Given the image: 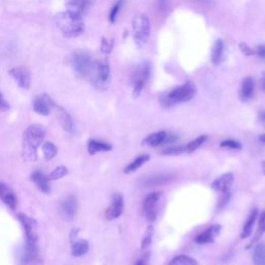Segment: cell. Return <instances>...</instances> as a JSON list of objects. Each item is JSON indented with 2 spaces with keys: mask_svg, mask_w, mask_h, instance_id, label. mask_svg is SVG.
Returning a JSON list of instances; mask_svg holds the SVG:
<instances>
[{
  "mask_svg": "<svg viewBox=\"0 0 265 265\" xmlns=\"http://www.w3.org/2000/svg\"><path fill=\"white\" fill-rule=\"evenodd\" d=\"M258 120L261 124H265V111L262 110L258 113Z\"/></svg>",
  "mask_w": 265,
  "mask_h": 265,
  "instance_id": "cell-46",
  "label": "cell"
},
{
  "mask_svg": "<svg viewBox=\"0 0 265 265\" xmlns=\"http://www.w3.org/2000/svg\"><path fill=\"white\" fill-rule=\"evenodd\" d=\"M78 210V202L75 196L67 197L62 203V215L67 221H72Z\"/></svg>",
  "mask_w": 265,
  "mask_h": 265,
  "instance_id": "cell-15",
  "label": "cell"
},
{
  "mask_svg": "<svg viewBox=\"0 0 265 265\" xmlns=\"http://www.w3.org/2000/svg\"><path fill=\"white\" fill-rule=\"evenodd\" d=\"M92 84L100 89L106 88L110 79V66L107 60L95 62V66L91 76L89 77Z\"/></svg>",
  "mask_w": 265,
  "mask_h": 265,
  "instance_id": "cell-7",
  "label": "cell"
},
{
  "mask_svg": "<svg viewBox=\"0 0 265 265\" xmlns=\"http://www.w3.org/2000/svg\"><path fill=\"white\" fill-rule=\"evenodd\" d=\"M233 182H234L233 173H225L214 180V182L211 184V188L222 194L228 193V192H230Z\"/></svg>",
  "mask_w": 265,
  "mask_h": 265,
  "instance_id": "cell-16",
  "label": "cell"
},
{
  "mask_svg": "<svg viewBox=\"0 0 265 265\" xmlns=\"http://www.w3.org/2000/svg\"><path fill=\"white\" fill-rule=\"evenodd\" d=\"M265 233V210H263L262 213L260 214L259 217V222H258V228L255 234V237L251 240L250 244L248 246V249H250L251 247H253V244H255L261 237L262 235Z\"/></svg>",
  "mask_w": 265,
  "mask_h": 265,
  "instance_id": "cell-29",
  "label": "cell"
},
{
  "mask_svg": "<svg viewBox=\"0 0 265 265\" xmlns=\"http://www.w3.org/2000/svg\"><path fill=\"white\" fill-rule=\"evenodd\" d=\"M9 74L16 80V82L22 89H29L31 78H30V73L28 72L27 69L21 68V67L13 68L9 71Z\"/></svg>",
  "mask_w": 265,
  "mask_h": 265,
  "instance_id": "cell-13",
  "label": "cell"
},
{
  "mask_svg": "<svg viewBox=\"0 0 265 265\" xmlns=\"http://www.w3.org/2000/svg\"><path fill=\"white\" fill-rule=\"evenodd\" d=\"M124 208H125V203H124L123 195L118 193L113 194L111 205L107 208V210H106V218L110 221L119 218L123 215Z\"/></svg>",
  "mask_w": 265,
  "mask_h": 265,
  "instance_id": "cell-11",
  "label": "cell"
},
{
  "mask_svg": "<svg viewBox=\"0 0 265 265\" xmlns=\"http://www.w3.org/2000/svg\"><path fill=\"white\" fill-rule=\"evenodd\" d=\"M173 179V175L169 173H161L148 176L140 181V186L143 188H151V187H160L170 182Z\"/></svg>",
  "mask_w": 265,
  "mask_h": 265,
  "instance_id": "cell-14",
  "label": "cell"
},
{
  "mask_svg": "<svg viewBox=\"0 0 265 265\" xmlns=\"http://www.w3.org/2000/svg\"><path fill=\"white\" fill-rule=\"evenodd\" d=\"M89 251V243L85 239H75L72 241V255L74 257H82Z\"/></svg>",
  "mask_w": 265,
  "mask_h": 265,
  "instance_id": "cell-28",
  "label": "cell"
},
{
  "mask_svg": "<svg viewBox=\"0 0 265 265\" xmlns=\"http://www.w3.org/2000/svg\"><path fill=\"white\" fill-rule=\"evenodd\" d=\"M0 199H2L4 203L8 205L11 209H16L18 203L16 194L8 185L4 182H0Z\"/></svg>",
  "mask_w": 265,
  "mask_h": 265,
  "instance_id": "cell-17",
  "label": "cell"
},
{
  "mask_svg": "<svg viewBox=\"0 0 265 265\" xmlns=\"http://www.w3.org/2000/svg\"><path fill=\"white\" fill-rule=\"evenodd\" d=\"M168 4L169 0H156V5L160 11H164L168 7Z\"/></svg>",
  "mask_w": 265,
  "mask_h": 265,
  "instance_id": "cell-44",
  "label": "cell"
},
{
  "mask_svg": "<svg viewBox=\"0 0 265 265\" xmlns=\"http://www.w3.org/2000/svg\"><path fill=\"white\" fill-rule=\"evenodd\" d=\"M239 50L244 56H253L255 55V50L252 49L247 43L242 42L239 44Z\"/></svg>",
  "mask_w": 265,
  "mask_h": 265,
  "instance_id": "cell-40",
  "label": "cell"
},
{
  "mask_svg": "<svg viewBox=\"0 0 265 265\" xmlns=\"http://www.w3.org/2000/svg\"><path fill=\"white\" fill-rule=\"evenodd\" d=\"M257 217H258V209L257 208H254L252 209V211L250 213L244 225H243V228H242V231L240 233V238H248L251 236L252 234V231H253V227L256 223V220H257Z\"/></svg>",
  "mask_w": 265,
  "mask_h": 265,
  "instance_id": "cell-23",
  "label": "cell"
},
{
  "mask_svg": "<svg viewBox=\"0 0 265 265\" xmlns=\"http://www.w3.org/2000/svg\"><path fill=\"white\" fill-rule=\"evenodd\" d=\"M57 152H58V149H57V147L54 143H52L50 141H47V142L44 143L43 154H44V157L46 158L47 161H50V160H52L53 157H55Z\"/></svg>",
  "mask_w": 265,
  "mask_h": 265,
  "instance_id": "cell-31",
  "label": "cell"
},
{
  "mask_svg": "<svg viewBox=\"0 0 265 265\" xmlns=\"http://www.w3.org/2000/svg\"><path fill=\"white\" fill-rule=\"evenodd\" d=\"M54 21L58 29L67 37H77L84 32L85 26L82 17L69 11L56 15Z\"/></svg>",
  "mask_w": 265,
  "mask_h": 265,
  "instance_id": "cell-2",
  "label": "cell"
},
{
  "mask_svg": "<svg viewBox=\"0 0 265 265\" xmlns=\"http://www.w3.org/2000/svg\"><path fill=\"white\" fill-rule=\"evenodd\" d=\"M259 140H260L262 143H265V133H264L263 135H261V136H260Z\"/></svg>",
  "mask_w": 265,
  "mask_h": 265,
  "instance_id": "cell-49",
  "label": "cell"
},
{
  "mask_svg": "<svg viewBox=\"0 0 265 265\" xmlns=\"http://www.w3.org/2000/svg\"><path fill=\"white\" fill-rule=\"evenodd\" d=\"M224 54V42L223 39H217L211 48L210 60L214 65H219L223 58Z\"/></svg>",
  "mask_w": 265,
  "mask_h": 265,
  "instance_id": "cell-25",
  "label": "cell"
},
{
  "mask_svg": "<svg viewBox=\"0 0 265 265\" xmlns=\"http://www.w3.org/2000/svg\"><path fill=\"white\" fill-rule=\"evenodd\" d=\"M230 198H231V194H230V192H228V193H223V195H222V196L220 197V199H219L218 208H219V209L224 208V207L227 205V203L229 202Z\"/></svg>",
  "mask_w": 265,
  "mask_h": 265,
  "instance_id": "cell-41",
  "label": "cell"
},
{
  "mask_svg": "<svg viewBox=\"0 0 265 265\" xmlns=\"http://www.w3.org/2000/svg\"><path fill=\"white\" fill-rule=\"evenodd\" d=\"M167 135H168V133L166 131H160V132L150 134V135H148L147 137L144 138V140L142 141V144L147 145V146H151V147L165 145Z\"/></svg>",
  "mask_w": 265,
  "mask_h": 265,
  "instance_id": "cell-21",
  "label": "cell"
},
{
  "mask_svg": "<svg viewBox=\"0 0 265 265\" xmlns=\"http://www.w3.org/2000/svg\"><path fill=\"white\" fill-rule=\"evenodd\" d=\"M255 92V81L252 77H246L240 85L239 89V98L242 101H247L254 96Z\"/></svg>",
  "mask_w": 265,
  "mask_h": 265,
  "instance_id": "cell-19",
  "label": "cell"
},
{
  "mask_svg": "<svg viewBox=\"0 0 265 265\" xmlns=\"http://www.w3.org/2000/svg\"><path fill=\"white\" fill-rule=\"evenodd\" d=\"M37 243H26L21 253V261L24 264H28L35 260L37 256Z\"/></svg>",
  "mask_w": 265,
  "mask_h": 265,
  "instance_id": "cell-24",
  "label": "cell"
},
{
  "mask_svg": "<svg viewBox=\"0 0 265 265\" xmlns=\"http://www.w3.org/2000/svg\"><path fill=\"white\" fill-rule=\"evenodd\" d=\"M196 85L193 82L188 81L165 93L161 97V105L165 108H170L177 104L190 101L196 95Z\"/></svg>",
  "mask_w": 265,
  "mask_h": 265,
  "instance_id": "cell-3",
  "label": "cell"
},
{
  "mask_svg": "<svg viewBox=\"0 0 265 265\" xmlns=\"http://www.w3.org/2000/svg\"><path fill=\"white\" fill-rule=\"evenodd\" d=\"M152 236H153V227L150 225L147 227L146 232L144 234V237L141 242V250L145 253L149 249L151 242H152Z\"/></svg>",
  "mask_w": 265,
  "mask_h": 265,
  "instance_id": "cell-34",
  "label": "cell"
},
{
  "mask_svg": "<svg viewBox=\"0 0 265 265\" xmlns=\"http://www.w3.org/2000/svg\"><path fill=\"white\" fill-rule=\"evenodd\" d=\"M169 265H199L198 262L193 259L190 256H186V255H180L175 257L170 263Z\"/></svg>",
  "mask_w": 265,
  "mask_h": 265,
  "instance_id": "cell-33",
  "label": "cell"
},
{
  "mask_svg": "<svg viewBox=\"0 0 265 265\" xmlns=\"http://www.w3.org/2000/svg\"><path fill=\"white\" fill-rule=\"evenodd\" d=\"M18 219L22 224L25 236L26 243H37V223L34 219L28 217L25 214H19Z\"/></svg>",
  "mask_w": 265,
  "mask_h": 265,
  "instance_id": "cell-9",
  "label": "cell"
},
{
  "mask_svg": "<svg viewBox=\"0 0 265 265\" xmlns=\"http://www.w3.org/2000/svg\"><path fill=\"white\" fill-rule=\"evenodd\" d=\"M195 2L200 3V4H209V3H211V0H195Z\"/></svg>",
  "mask_w": 265,
  "mask_h": 265,
  "instance_id": "cell-48",
  "label": "cell"
},
{
  "mask_svg": "<svg viewBox=\"0 0 265 265\" xmlns=\"http://www.w3.org/2000/svg\"><path fill=\"white\" fill-rule=\"evenodd\" d=\"M162 197V192H153L149 194L143 202V213L147 221L154 222L157 217V203Z\"/></svg>",
  "mask_w": 265,
  "mask_h": 265,
  "instance_id": "cell-8",
  "label": "cell"
},
{
  "mask_svg": "<svg viewBox=\"0 0 265 265\" xmlns=\"http://www.w3.org/2000/svg\"><path fill=\"white\" fill-rule=\"evenodd\" d=\"M186 151V146H171L169 148H166L162 151L163 155H177V154H181Z\"/></svg>",
  "mask_w": 265,
  "mask_h": 265,
  "instance_id": "cell-37",
  "label": "cell"
},
{
  "mask_svg": "<svg viewBox=\"0 0 265 265\" xmlns=\"http://www.w3.org/2000/svg\"><path fill=\"white\" fill-rule=\"evenodd\" d=\"M54 109H56V115H57V118H58L59 124L63 127V129L67 132H71L74 127L73 118L71 117V115L68 113L67 110H65L63 107H60V106L56 105Z\"/></svg>",
  "mask_w": 265,
  "mask_h": 265,
  "instance_id": "cell-22",
  "label": "cell"
},
{
  "mask_svg": "<svg viewBox=\"0 0 265 265\" xmlns=\"http://www.w3.org/2000/svg\"><path fill=\"white\" fill-rule=\"evenodd\" d=\"M208 139L207 135H201L198 138L194 139L193 141H191L188 145H186V151L187 152H194L195 150H197L198 148H200Z\"/></svg>",
  "mask_w": 265,
  "mask_h": 265,
  "instance_id": "cell-32",
  "label": "cell"
},
{
  "mask_svg": "<svg viewBox=\"0 0 265 265\" xmlns=\"http://www.w3.org/2000/svg\"><path fill=\"white\" fill-rule=\"evenodd\" d=\"M92 0H68L67 7L68 11L82 17L84 13L88 10V8L91 6Z\"/></svg>",
  "mask_w": 265,
  "mask_h": 265,
  "instance_id": "cell-18",
  "label": "cell"
},
{
  "mask_svg": "<svg viewBox=\"0 0 265 265\" xmlns=\"http://www.w3.org/2000/svg\"><path fill=\"white\" fill-rule=\"evenodd\" d=\"M56 104L48 94H40L34 98L33 110L39 115L48 116L52 109H54Z\"/></svg>",
  "mask_w": 265,
  "mask_h": 265,
  "instance_id": "cell-10",
  "label": "cell"
},
{
  "mask_svg": "<svg viewBox=\"0 0 265 265\" xmlns=\"http://www.w3.org/2000/svg\"><path fill=\"white\" fill-rule=\"evenodd\" d=\"M253 261L255 265H265V244L258 243L253 253Z\"/></svg>",
  "mask_w": 265,
  "mask_h": 265,
  "instance_id": "cell-30",
  "label": "cell"
},
{
  "mask_svg": "<svg viewBox=\"0 0 265 265\" xmlns=\"http://www.w3.org/2000/svg\"><path fill=\"white\" fill-rule=\"evenodd\" d=\"M95 62L91 54L87 51H77L73 54L72 57V64L74 67L75 72L81 76V77H90L94 66Z\"/></svg>",
  "mask_w": 265,
  "mask_h": 265,
  "instance_id": "cell-6",
  "label": "cell"
},
{
  "mask_svg": "<svg viewBox=\"0 0 265 265\" xmlns=\"http://www.w3.org/2000/svg\"><path fill=\"white\" fill-rule=\"evenodd\" d=\"M133 36L135 44L142 48L144 47L150 36V21L145 14L136 16L132 22Z\"/></svg>",
  "mask_w": 265,
  "mask_h": 265,
  "instance_id": "cell-5",
  "label": "cell"
},
{
  "mask_svg": "<svg viewBox=\"0 0 265 265\" xmlns=\"http://www.w3.org/2000/svg\"><path fill=\"white\" fill-rule=\"evenodd\" d=\"M261 167H262V169H263V172H264V174H265V162H262V164H261Z\"/></svg>",
  "mask_w": 265,
  "mask_h": 265,
  "instance_id": "cell-51",
  "label": "cell"
},
{
  "mask_svg": "<svg viewBox=\"0 0 265 265\" xmlns=\"http://www.w3.org/2000/svg\"><path fill=\"white\" fill-rule=\"evenodd\" d=\"M100 49H101L103 53H106V54H109V53L113 49V40L108 39V38H106V37H103Z\"/></svg>",
  "mask_w": 265,
  "mask_h": 265,
  "instance_id": "cell-39",
  "label": "cell"
},
{
  "mask_svg": "<svg viewBox=\"0 0 265 265\" xmlns=\"http://www.w3.org/2000/svg\"><path fill=\"white\" fill-rule=\"evenodd\" d=\"M221 225H211L205 231L198 234L195 238V242L198 244H207L214 243L216 238L219 236L221 232Z\"/></svg>",
  "mask_w": 265,
  "mask_h": 265,
  "instance_id": "cell-12",
  "label": "cell"
},
{
  "mask_svg": "<svg viewBox=\"0 0 265 265\" xmlns=\"http://www.w3.org/2000/svg\"><path fill=\"white\" fill-rule=\"evenodd\" d=\"M261 89L265 92V72H263L261 77Z\"/></svg>",
  "mask_w": 265,
  "mask_h": 265,
  "instance_id": "cell-47",
  "label": "cell"
},
{
  "mask_svg": "<svg viewBox=\"0 0 265 265\" xmlns=\"http://www.w3.org/2000/svg\"><path fill=\"white\" fill-rule=\"evenodd\" d=\"M46 137V130L42 125L29 126L22 140V154L25 161L35 162L37 160V149Z\"/></svg>",
  "mask_w": 265,
  "mask_h": 265,
  "instance_id": "cell-1",
  "label": "cell"
},
{
  "mask_svg": "<svg viewBox=\"0 0 265 265\" xmlns=\"http://www.w3.org/2000/svg\"><path fill=\"white\" fill-rule=\"evenodd\" d=\"M67 174H68V168L65 166H59V167H56L50 173L48 178L50 180H56V179H60V178L65 177Z\"/></svg>",
  "mask_w": 265,
  "mask_h": 265,
  "instance_id": "cell-36",
  "label": "cell"
},
{
  "mask_svg": "<svg viewBox=\"0 0 265 265\" xmlns=\"http://www.w3.org/2000/svg\"><path fill=\"white\" fill-rule=\"evenodd\" d=\"M125 2H126V0H117L115 5L112 7V9L110 11V14H109V20H110L111 23H115V21L117 19V16H118L121 8L125 5Z\"/></svg>",
  "mask_w": 265,
  "mask_h": 265,
  "instance_id": "cell-35",
  "label": "cell"
},
{
  "mask_svg": "<svg viewBox=\"0 0 265 265\" xmlns=\"http://www.w3.org/2000/svg\"><path fill=\"white\" fill-rule=\"evenodd\" d=\"M150 73L151 68L148 62H143L133 68L131 73V83L133 86L134 97H138L141 94L146 82L150 77Z\"/></svg>",
  "mask_w": 265,
  "mask_h": 265,
  "instance_id": "cell-4",
  "label": "cell"
},
{
  "mask_svg": "<svg viewBox=\"0 0 265 265\" xmlns=\"http://www.w3.org/2000/svg\"><path fill=\"white\" fill-rule=\"evenodd\" d=\"M135 265H148V254H147V252H145L144 257L141 258V259H139V260L136 262Z\"/></svg>",
  "mask_w": 265,
  "mask_h": 265,
  "instance_id": "cell-45",
  "label": "cell"
},
{
  "mask_svg": "<svg viewBox=\"0 0 265 265\" xmlns=\"http://www.w3.org/2000/svg\"><path fill=\"white\" fill-rule=\"evenodd\" d=\"M88 152L89 154L93 155L97 152H106V151H110L112 149V145L108 144V143H105V142H100L94 139H90L88 141Z\"/></svg>",
  "mask_w": 265,
  "mask_h": 265,
  "instance_id": "cell-26",
  "label": "cell"
},
{
  "mask_svg": "<svg viewBox=\"0 0 265 265\" xmlns=\"http://www.w3.org/2000/svg\"><path fill=\"white\" fill-rule=\"evenodd\" d=\"M32 265H44V262L40 261V260H38V261H35Z\"/></svg>",
  "mask_w": 265,
  "mask_h": 265,
  "instance_id": "cell-50",
  "label": "cell"
},
{
  "mask_svg": "<svg viewBox=\"0 0 265 265\" xmlns=\"http://www.w3.org/2000/svg\"><path fill=\"white\" fill-rule=\"evenodd\" d=\"M149 154H141L138 157H136L133 162H131L127 167L124 169V173L126 174H131L136 172L139 168H141L145 163L149 161Z\"/></svg>",
  "mask_w": 265,
  "mask_h": 265,
  "instance_id": "cell-27",
  "label": "cell"
},
{
  "mask_svg": "<svg viewBox=\"0 0 265 265\" xmlns=\"http://www.w3.org/2000/svg\"><path fill=\"white\" fill-rule=\"evenodd\" d=\"M255 50V55L260 58H265V45H258Z\"/></svg>",
  "mask_w": 265,
  "mask_h": 265,
  "instance_id": "cell-43",
  "label": "cell"
},
{
  "mask_svg": "<svg viewBox=\"0 0 265 265\" xmlns=\"http://www.w3.org/2000/svg\"><path fill=\"white\" fill-rule=\"evenodd\" d=\"M221 147L223 148H229V149H237V150H240L242 148V145L238 142V141H235V140H232V139H229V140H224L221 142L220 144Z\"/></svg>",
  "mask_w": 265,
  "mask_h": 265,
  "instance_id": "cell-38",
  "label": "cell"
},
{
  "mask_svg": "<svg viewBox=\"0 0 265 265\" xmlns=\"http://www.w3.org/2000/svg\"><path fill=\"white\" fill-rule=\"evenodd\" d=\"M10 108H11V106H10L9 101L5 98V96L3 95V93L0 92V111L5 112V111L10 110Z\"/></svg>",
  "mask_w": 265,
  "mask_h": 265,
  "instance_id": "cell-42",
  "label": "cell"
},
{
  "mask_svg": "<svg viewBox=\"0 0 265 265\" xmlns=\"http://www.w3.org/2000/svg\"><path fill=\"white\" fill-rule=\"evenodd\" d=\"M31 180L35 184L37 189L45 193L49 194L51 192V187L49 184V178L39 170H35L34 172L31 173Z\"/></svg>",
  "mask_w": 265,
  "mask_h": 265,
  "instance_id": "cell-20",
  "label": "cell"
}]
</instances>
